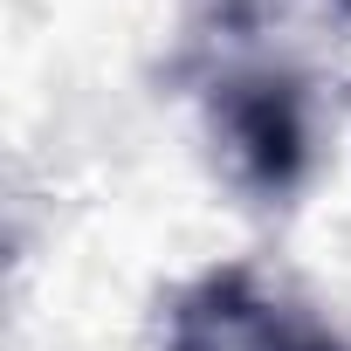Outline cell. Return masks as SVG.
I'll list each match as a JSON object with an SVG mask.
<instances>
[{
  "label": "cell",
  "mask_w": 351,
  "mask_h": 351,
  "mask_svg": "<svg viewBox=\"0 0 351 351\" xmlns=\"http://www.w3.org/2000/svg\"><path fill=\"white\" fill-rule=\"evenodd\" d=\"M165 351H351L330 324L262 289L255 269L228 262L186 282L165 310Z\"/></svg>",
  "instance_id": "obj_1"
},
{
  "label": "cell",
  "mask_w": 351,
  "mask_h": 351,
  "mask_svg": "<svg viewBox=\"0 0 351 351\" xmlns=\"http://www.w3.org/2000/svg\"><path fill=\"white\" fill-rule=\"evenodd\" d=\"M214 145L228 152V172L255 193H289L310 158L303 90L289 76H228L214 83Z\"/></svg>",
  "instance_id": "obj_2"
},
{
  "label": "cell",
  "mask_w": 351,
  "mask_h": 351,
  "mask_svg": "<svg viewBox=\"0 0 351 351\" xmlns=\"http://www.w3.org/2000/svg\"><path fill=\"white\" fill-rule=\"evenodd\" d=\"M344 14H351V0H344Z\"/></svg>",
  "instance_id": "obj_3"
}]
</instances>
